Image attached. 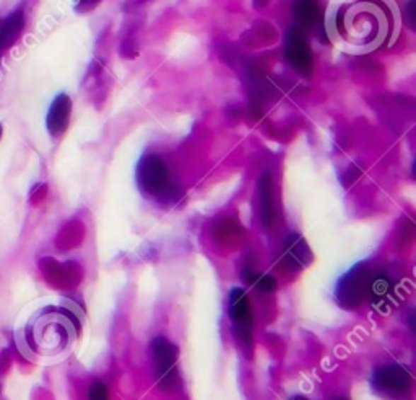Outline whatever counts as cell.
<instances>
[{
  "label": "cell",
  "instance_id": "6da1fadb",
  "mask_svg": "<svg viewBox=\"0 0 416 400\" xmlns=\"http://www.w3.org/2000/svg\"><path fill=\"white\" fill-rule=\"evenodd\" d=\"M391 12L384 0H348L333 15V36L348 51H372L387 40L392 26Z\"/></svg>",
  "mask_w": 416,
  "mask_h": 400
},
{
  "label": "cell",
  "instance_id": "7a4b0ae2",
  "mask_svg": "<svg viewBox=\"0 0 416 400\" xmlns=\"http://www.w3.org/2000/svg\"><path fill=\"white\" fill-rule=\"evenodd\" d=\"M150 355L155 376L164 391H173L179 382L178 347L166 337H156L150 343Z\"/></svg>",
  "mask_w": 416,
  "mask_h": 400
},
{
  "label": "cell",
  "instance_id": "3957f363",
  "mask_svg": "<svg viewBox=\"0 0 416 400\" xmlns=\"http://www.w3.org/2000/svg\"><path fill=\"white\" fill-rule=\"evenodd\" d=\"M137 181L144 193L160 194L168 188L169 174L166 164L156 155L144 156L137 168Z\"/></svg>",
  "mask_w": 416,
  "mask_h": 400
},
{
  "label": "cell",
  "instance_id": "277c9868",
  "mask_svg": "<svg viewBox=\"0 0 416 400\" xmlns=\"http://www.w3.org/2000/svg\"><path fill=\"white\" fill-rule=\"evenodd\" d=\"M371 275L369 272L366 270V267L358 265L353 268L352 272H348L347 275L342 278V282L338 283L337 288V298L340 299L348 308H353V306L359 304L361 301L364 299L366 295L369 293L371 287Z\"/></svg>",
  "mask_w": 416,
  "mask_h": 400
},
{
  "label": "cell",
  "instance_id": "5b68a950",
  "mask_svg": "<svg viewBox=\"0 0 416 400\" xmlns=\"http://www.w3.org/2000/svg\"><path fill=\"white\" fill-rule=\"evenodd\" d=\"M287 59L298 72L311 75L312 72V54L308 41L299 28H293L287 41Z\"/></svg>",
  "mask_w": 416,
  "mask_h": 400
},
{
  "label": "cell",
  "instance_id": "8992f818",
  "mask_svg": "<svg viewBox=\"0 0 416 400\" xmlns=\"http://www.w3.org/2000/svg\"><path fill=\"white\" fill-rule=\"evenodd\" d=\"M376 384L381 391L391 394L408 392L412 387V375L402 365H388L377 371Z\"/></svg>",
  "mask_w": 416,
  "mask_h": 400
},
{
  "label": "cell",
  "instance_id": "52a82bcc",
  "mask_svg": "<svg viewBox=\"0 0 416 400\" xmlns=\"http://www.w3.org/2000/svg\"><path fill=\"white\" fill-rule=\"evenodd\" d=\"M228 309L229 317L233 322H236L243 337H248V332H250V327H253V308H250L249 297L244 293V290L234 288L229 293Z\"/></svg>",
  "mask_w": 416,
  "mask_h": 400
},
{
  "label": "cell",
  "instance_id": "ba28073f",
  "mask_svg": "<svg viewBox=\"0 0 416 400\" xmlns=\"http://www.w3.org/2000/svg\"><path fill=\"white\" fill-rule=\"evenodd\" d=\"M70 114H72V101L67 95H59L47 113L46 124L49 134L54 137L62 135L69 125Z\"/></svg>",
  "mask_w": 416,
  "mask_h": 400
},
{
  "label": "cell",
  "instance_id": "9c48e42d",
  "mask_svg": "<svg viewBox=\"0 0 416 400\" xmlns=\"http://www.w3.org/2000/svg\"><path fill=\"white\" fill-rule=\"evenodd\" d=\"M283 259L289 267L303 268L309 264L312 256H311L308 244H306V241L301 236H298V234H293V236H289V239L287 241V244H284Z\"/></svg>",
  "mask_w": 416,
  "mask_h": 400
},
{
  "label": "cell",
  "instance_id": "30bf717a",
  "mask_svg": "<svg viewBox=\"0 0 416 400\" xmlns=\"http://www.w3.org/2000/svg\"><path fill=\"white\" fill-rule=\"evenodd\" d=\"M25 26L23 12H15L0 25V56L5 49H8L20 38V33Z\"/></svg>",
  "mask_w": 416,
  "mask_h": 400
},
{
  "label": "cell",
  "instance_id": "8fae6325",
  "mask_svg": "<svg viewBox=\"0 0 416 400\" xmlns=\"http://www.w3.org/2000/svg\"><path fill=\"white\" fill-rule=\"evenodd\" d=\"M260 215L265 227L275 222V207H273V184L270 174H264L260 179Z\"/></svg>",
  "mask_w": 416,
  "mask_h": 400
},
{
  "label": "cell",
  "instance_id": "7c38bea8",
  "mask_svg": "<svg viewBox=\"0 0 416 400\" xmlns=\"http://www.w3.org/2000/svg\"><path fill=\"white\" fill-rule=\"evenodd\" d=\"M319 5L317 0H296L294 2V18L301 28H314L319 23Z\"/></svg>",
  "mask_w": 416,
  "mask_h": 400
},
{
  "label": "cell",
  "instance_id": "4fadbf2b",
  "mask_svg": "<svg viewBox=\"0 0 416 400\" xmlns=\"http://www.w3.org/2000/svg\"><path fill=\"white\" fill-rule=\"evenodd\" d=\"M248 275H244V280L248 283H253L254 287L259 290V292H273L277 287V280L270 275H264V273H259V272H245Z\"/></svg>",
  "mask_w": 416,
  "mask_h": 400
},
{
  "label": "cell",
  "instance_id": "5bb4252c",
  "mask_svg": "<svg viewBox=\"0 0 416 400\" xmlns=\"http://www.w3.org/2000/svg\"><path fill=\"white\" fill-rule=\"evenodd\" d=\"M90 400H109V389L106 384L103 382H95L91 386L90 394H88Z\"/></svg>",
  "mask_w": 416,
  "mask_h": 400
},
{
  "label": "cell",
  "instance_id": "9a60e30c",
  "mask_svg": "<svg viewBox=\"0 0 416 400\" xmlns=\"http://www.w3.org/2000/svg\"><path fill=\"white\" fill-rule=\"evenodd\" d=\"M333 400H347V399H343V397H338V399H333Z\"/></svg>",
  "mask_w": 416,
  "mask_h": 400
},
{
  "label": "cell",
  "instance_id": "2e32d148",
  "mask_svg": "<svg viewBox=\"0 0 416 400\" xmlns=\"http://www.w3.org/2000/svg\"><path fill=\"white\" fill-rule=\"evenodd\" d=\"M0 137H2V125H0Z\"/></svg>",
  "mask_w": 416,
  "mask_h": 400
},
{
  "label": "cell",
  "instance_id": "e0dca14e",
  "mask_svg": "<svg viewBox=\"0 0 416 400\" xmlns=\"http://www.w3.org/2000/svg\"><path fill=\"white\" fill-rule=\"evenodd\" d=\"M294 400H306V399H303V397H299V399H294Z\"/></svg>",
  "mask_w": 416,
  "mask_h": 400
}]
</instances>
